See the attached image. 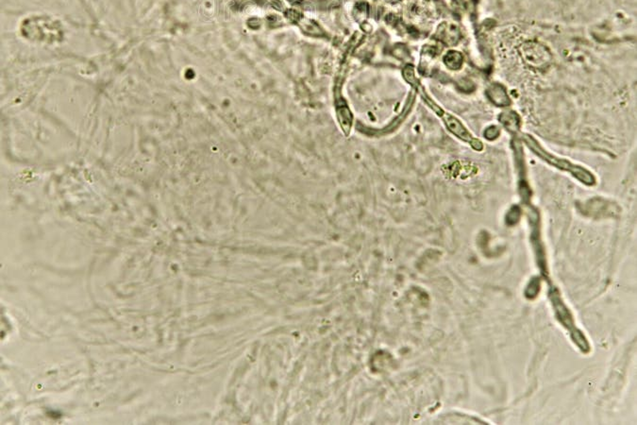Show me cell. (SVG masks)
Returning <instances> with one entry per match:
<instances>
[{"label": "cell", "instance_id": "6da1fadb", "mask_svg": "<svg viewBox=\"0 0 637 425\" xmlns=\"http://www.w3.org/2000/svg\"><path fill=\"white\" fill-rule=\"evenodd\" d=\"M524 141L527 144V146L530 149H532L537 156H539L544 160L547 161L549 164L555 166L556 168H559L561 170H565V171L571 173L572 175H574L577 179H580L581 181L586 183V184L590 185V184L595 183V178H594V176L591 174L590 172H588L587 170H585L584 169H581L580 167H577V166L573 165L571 163H569L568 161L557 158L555 156H553L552 154L548 153L539 145V143L536 141L535 139H534L532 136L525 135Z\"/></svg>", "mask_w": 637, "mask_h": 425}, {"label": "cell", "instance_id": "7a4b0ae2", "mask_svg": "<svg viewBox=\"0 0 637 425\" xmlns=\"http://www.w3.org/2000/svg\"><path fill=\"white\" fill-rule=\"evenodd\" d=\"M420 92H421L422 97L424 98V100L428 103V105L431 107V109L435 113L443 118L444 122L447 125V127L449 128L450 132H452L454 135H456L457 137H459L460 139H462L464 141L469 142L471 146H473L474 149H476L478 151H480L482 149L481 142L475 139L471 135V133L463 126V124L460 122L458 119H456L455 117H453L452 115H450L449 113H445L439 106H437L436 104L431 100V98L428 96V94L424 92L423 89H420Z\"/></svg>", "mask_w": 637, "mask_h": 425}, {"label": "cell", "instance_id": "3957f363", "mask_svg": "<svg viewBox=\"0 0 637 425\" xmlns=\"http://www.w3.org/2000/svg\"><path fill=\"white\" fill-rule=\"evenodd\" d=\"M489 92L491 93L490 97L494 101V103L499 105V106H506V105L510 103L509 97L507 95L506 92L501 86H499V85L493 86L492 89L489 90Z\"/></svg>", "mask_w": 637, "mask_h": 425}, {"label": "cell", "instance_id": "277c9868", "mask_svg": "<svg viewBox=\"0 0 637 425\" xmlns=\"http://www.w3.org/2000/svg\"><path fill=\"white\" fill-rule=\"evenodd\" d=\"M445 62L447 66H450L452 69H456L462 64V57L457 52H450L445 58Z\"/></svg>", "mask_w": 637, "mask_h": 425}, {"label": "cell", "instance_id": "5b68a950", "mask_svg": "<svg viewBox=\"0 0 637 425\" xmlns=\"http://www.w3.org/2000/svg\"><path fill=\"white\" fill-rule=\"evenodd\" d=\"M539 291H540V281L532 280L530 284L528 285L525 294L528 299H534L538 295Z\"/></svg>", "mask_w": 637, "mask_h": 425}]
</instances>
